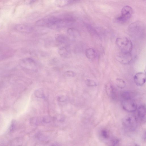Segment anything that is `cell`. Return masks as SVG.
I'll list each match as a JSON object with an SVG mask.
<instances>
[{
    "mask_svg": "<svg viewBox=\"0 0 146 146\" xmlns=\"http://www.w3.org/2000/svg\"><path fill=\"white\" fill-rule=\"evenodd\" d=\"M74 21V19L72 17L59 18L49 16L46 27L52 29H57L71 25Z\"/></svg>",
    "mask_w": 146,
    "mask_h": 146,
    "instance_id": "cell-1",
    "label": "cell"
},
{
    "mask_svg": "<svg viewBox=\"0 0 146 146\" xmlns=\"http://www.w3.org/2000/svg\"><path fill=\"white\" fill-rule=\"evenodd\" d=\"M130 92H125L122 95L123 108L128 112H133L137 110V105Z\"/></svg>",
    "mask_w": 146,
    "mask_h": 146,
    "instance_id": "cell-2",
    "label": "cell"
},
{
    "mask_svg": "<svg viewBox=\"0 0 146 146\" xmlns=\"http://www.w3.org/2000/svg\"><path fill=\"white\" fill-rule=\"evenodd\" d=\"M116 43L121 52H131L133 48L132 43L131 41L126 37L117 38Z\"/></svg>",
    "mask_w": 146,
    "mask_h": 146,
    "instance_id": "cell-3",
    "label": "cell"
},
{
    "mask_svg": "<svg viewBox=\"0 0 146 146\" xmlns=\"http://www.w3.org/2000/svg\"><path fill=\"white\" fill-rule=\"evenodd\" d=\"M130 33L133 36L136 37H142L145 32L144 24L140 22L132 23L129 27Z\"/></svg>",
    "mask_w": 146,
    "mask_h": 146,
    "instance_id": "cell-4",
    "label": "cell"
},
{
    "mask_svg": "<svg viewBox=\"0 0 146 146\" xmlns=\"http://www.w3.org/2000/svg\"><path fill=\"white\" fill-rule=\"evenodd\" d=\"M133 11L132 7L128 5L125 6L122 8L121 14L116 17V21L121 23L126 22L131 18Z\"/></svg>",
    "mask_w": 146,
    "mask_h": 146,
    "instance_id": "cell-5",
    "label": "cell"
},
{
    "mask_svg": "<svg viewBox=\"0 0 146 146\" xmlns=\"http://www.w3.org/2000/svg\"><path fill=\"white\" fill-rule=\"evenodd\" d=\"M122 124L126 129L130 131L135 130L137 127L136 118L132 115H127L122 119Z\"/></svg>",
    "mask_w": 146,
    "mask_h": 146,
    "instance_id": "cell-6",
    "label": "cell"
},
{
    "mask_svg": "<svg viewBox=\"0 0 146 146\" xmlns=\"http://www.w3.org/2000/svg\"><path fill=\"white\" fill-rule=\"evenodd\" d=\"M116 58L119 63L123 65H127L132 61V55L131 52H121L116 55Z\"/></svg>",
    "mask_w": 146,
    "mask_h": 146,
    "instance_id": "cell-7",
    "label": "cell"
},
{
    "mask_svg": "<svg viewBox=\"0 0 146 146\" xmlns=\"http://www.w3.org/2000/svg\"><path fill=\"white\" fill-rule=\"evenodd\" d=\"M20 65L23 68L32 70H36V68L35 61L30 58H26L22 60Z\"/></svg>",
    "mask_w": 146,
    "mask_h": 146,
    "instance_id": "cell-8",
    "label": "cell"
},
{
    "mask_svg": "<svg viewBox=\"0 0 146 146\" xmlns=\"http://www.w3.org/2000/svg\"><path fill=\"white\" fill-rule=\"evenodd\" d=\"M134 80L136 85L141 86L144 85L146 82V75L143 72H138L134 75Z\"/></svg>",
    "mask_w": 146,
    "mask_h": 146,
    "instance_id": "cell-9",
    "label": "cell"
},
{
    "mask_svg": "<svg viewBox=\"0 0 146 146\" xmlns=\"http://www.w3.org/2000/svg\"><path fill=\"white\" fill-rule=\"evenodd\" d=\"M56 41L59 47H69L70 41L68 38L63 35H59L56 37Z\"/></svg>",
    "mask_w": 146,
    "mask_h": 146,
    "instance_id": "cell-10",
    "label": "cell"
},
{
    "mask_svg": "<svg viewBox=\"0 0 146 146\" xmlns=\"http://www.w3.org/2000/svg\"><path fill=\"white\" fill-rule=\"evenodd\" d=\"M106 91L107 95L110 98L115 100L117 97V93L115 87L110 83H108L106 86Z\"/></svg>",
    "mask_w": 146,
    "mask_h": 146,
    "instance_id": "cell-11",
    "label": "cell"
},
{
    "mask_svg": "<svg viewBox=\"0 0 146 146\" xmlns=\"http://www.w3.org/2000/svg\"><path fill=\"white\" fill-rule=\"evenodd\" d=\"M16 30L20 32L28 33L32 31L33 28L28 25L24 24H19L16 26Z\"/></svg>",
    "mask_w": 146,
    "mask_h": 146,
    "instance_id": "cell-12",
    "label": "cell"
},
{
    "mask_svg": "<svg viewBox=\"0 0 146 146\" xmlns=\"http://www.w3.org/2000/svg\"><path fill=\"white\" fill-rule=\"evenodd\" d=\"M137 115L139 118L142 121L145 120L146 117V107L145 105H142L137 108Z\"/></svg>",
    "mask_w": 146,
    "mask_h": 146,
    "instance_id": "cell-13",
    "label": "cell"
},
{
    "mask_svg": "<svg viewBox=\"0 0 146 146\" xmlns=\"http://www.w3.org/2000/svg\"><path fill=\"white\" fill-rule=\"evenodd\" d=\"M85 55L86 57L90 59H95L97 55L94 49L91 48H89L86 50Z\"/></svg>",
    "mask_w": 146,
    "mask_h": 146,
    "instance_id": "cell-14",
    "label": "cell"
},
{
    "mask_svg": "<svg viewBox=\"0 0 146 146\" xmlns=\"http://www.w3.org/2000/svg\"><path fill=\"white\" fill-rule=\"evenodd\" d=\"M23 143L22 138L17 137L11 140L10 143V146H22Z\"/></svg>",
    "mask_w": 146,
    "mask_h": 146,
    "instance_id": "cell-15",
    "label": "cell"
},
{
    "mask_svg": "<svg viewBox=\"0 0 146 146\" xmlns=\"http://www.w3.org/2000/svg\"><path fill=\"white\" fill-rule=\"evenodd\" d=\"M59 53L61 56L63 57H68L70 54V52L69 47H59Z\"/></svg>",
    "mask_w": 146,
    "mask_h": 146,
    "instance_id": "cell-16",
    "label": "cell"
},
{
    "mask_svg": "<svg viewBox=\"0 0 146 146\" xmlns=\"http://www.w3.org/2000/svg\"><path fill=\"white\" fill-rule=\"evenodd\" d=\"M77 1H66V0H61V1H56V4L58 6L63 7L65 6L75 2Z\"/></svg>",
    "mask_w": 146,
    "mask_h": 146,
    "instance_id": "cell-17",
    "label": "cell"
},
{
    "mask_svg": "<svg viewBox=\"0 0 146 146\" xmlns=\"http://www.w3.org/2000/svg\"><path fill=\"white\" fill-rule=\"evenodd\" d=\"M35 97L37 98H44L45 95L43 90L42 89H36L34 92Z\"/></svg>",
    "mask_w": 146,
    "mask_h": 146,
    "instance_id": "cell-18",
    "label": "cell"
},
{
    "mask_svg": "<svg viewBox=\"0 0 146 146\" xmlns=\"http://www.w3.org/2000/svg\"><path fill=\"white\" fill-rule=\"evenodd\" d=\"M67 32L70 36L73 38H76L78 35V31L74 28H69L67 31Z\"/></svg>",
    "mask_w": 146,
    "mask_h": 146,
    "instance_id": "cell-19",
    "label": "cell"
},
{
    "mask_svg": "<svg viewBox=\"0 0 146 146\" xmlns=\"http://www.w3.org/2000/svg\"><path fill=\"white\" fill-rule=\"evenodd\" d=\"M116 84L117 87L121 89L124 88L126 86L125 81L121 78L116 79Z\"/></svg>",
    "mask_w": 146,
    "mask_h": 146,
    "instance_id": "cell-20",
    "label": "cell"
},
{
    "mask_svg": "<svg viewBox=\"0 0 146 146\" xmlns=\"http://www.w3.org/2000/svg\"><path fill=\"white\" fill-rule=\"evenodd\" d=\"M101 136L104 140L108 139L110 138L109 133L108 131L105 129H103L101 130Z\"/></svg>",
    "mask_w": 146,
    "mask_h": 146,
    "instance_id": "cell-21",
    "label": "cell"
},
{
    "mask_svg": "<svg viewBox=\"0 0 146 146\" xmlns=\"http://www.w3.org/2000/svg\"><path fill=\"white\" fill-rule=\"evenodd\" d=\"M30 122L31 124L33 125H39L42 123V119L36 117L32 118L31 119Z\"/></svg>",
    "mask_w": 146,
    "mask_h": 146,
    "instance_id": "cell-22",
    "label": "cell"
},
{
    "mask_svg": "<svg viewBox=\"0 0 146 146\" xmlns=\"http://www.w3.org/2000/svg\"><path fill=\"white\" fill-rule=\"evenodd\" d=\"M86 85L89 87H94L97 86V84L96 82L94 80L87 79L85 81Z\"/></svg>",
    "mask_w": 146,
    "mask_h": 146,
    "instance_id": "cell-23",
    "label": "cell"
},
{
    "mask_svg": "<svg viewBox=\"0 0 146 146\" xmlns=\"http://www.w3.org/2000/svg\"><path fill=\"white\" fill-rule=\"evenodd\" d=\"M17 126L16 122L15 121H13L10 125V131L11 133H12L14 132L16 129Z\"/></svg>",
    "mask_w": 146,
    "mask_h": 146,
    "instance_id": "cell-24",
    "label": "cell"
},
{
    "mask_svg": "<svg viewBox=\"0 0 146 146\" xmlns=\"http://www.w3.org/2000/svg\"><path fill=\"white\" fill-rule=\"evenodd\" d=\"M119 143V140L116 138H114L111 140L110 146H118Z\"/></svg>",
    "mask_w": 146,
    "mask_h": 146,
    "instance_id": "cell-25",
    "label": "cell"
},
{
    "mask_svg": "<svg viewBox=\"0 0 146 146\" xmlns=\"http://www.w3.org/2000/svg\"><path fill=\"white\" fill-rule=\"evenodd\" d=\"M67 100V98L66 96L60 95L58 96L57 100L58 102H65Z\"/></svg>",
    "mask_w": 146,
    "mask_h": 146,
    "instance_id": "cell-26",
    "label": "cell"
},
{
    "mask_svg": "<svg viewBox=\"0 0 146 146\" xmlns=\"http://www.w3.org/2000/svg\"><path fill=\"white\" fill-rule=\"evenodd\" d=\"M42 122L44 123H48L51 121V119L48 116H45L42 119Z\"/></svg>",
    "mask_w": 146,
    "mask_h": 146,
    "instance_id": "cell-27",
    "label": "cell"
},
{
    "mask_svg": "<svg viewBox=\"0 0 146 146\" xmlns=\"http://www.w3.org/2000/svg\"><path fill=\"white\" fill-rule=\"evenodd\" d=\"M65 74L68 76L70 77H74L76 75L75 72L71 71H67L65 72Z\"/></svg>",
    "mask_w": 146,
    "mask_h": 146,
    "instance_id": "cell-28",
    "label": "cell"
},
{
    "mask_svg": "<svg viewBox=\"0 0 146 146\" xmlns=\"http://www.w3.org/2000/svg\"><path fill=\"white\" fill-rule=\"evenodd\" d=\"M50 146H59L57 144H54L51 145Z\"/></svg>",
    "mask_w": 146,
    "mask_h": 146,
    "instance_id": "cell-29",
    "label": "cell"
},
{
    "mask_svg": "<svg viewBox=\"0 0 146 146\" xmlns=\"http://www.w3.org/2000/svg\"><path fill=\"white\" fill-rule=\"evenodd\" d=\"M0 146H4V145L2 143L0 142Z\"/></svg>",
    "mask_w": 146,
    "mask_h": 146,
    "instance_id": "cell-30",
    "label": "cell"
},
{
    "mask_svg": "<svg viewBox=\"0 0 146 146\" xmlns=\"http://www.w3.org/2000/svg\"><path fill=\"white\" fill-rule=\"evenodd\" d=\"M135 146H139L138 145H136Z\"/></svg>",
    "mask_w": 146,
    "mask_h": 146,
    "instance_id": "cell-31",
    "label": "cell"
}]
</instances>
